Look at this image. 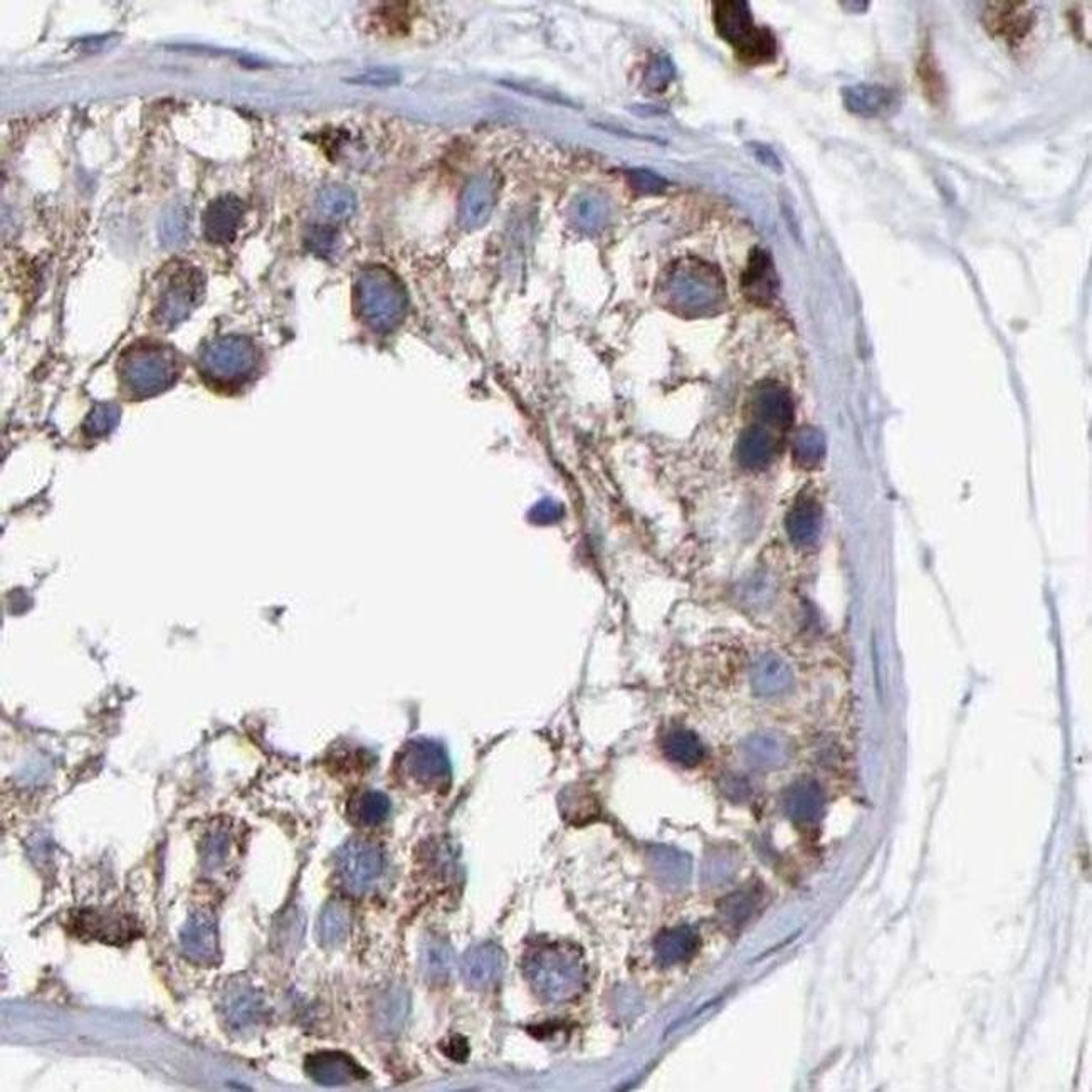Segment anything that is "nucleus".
<instances>
[{
    "label": "nucleus",
    "instance_id": "nucleus-1",
    "mask_svg": "<svg viewBox=\"0 0 1092 1092\" xmlns=\"http://www.w3.org/2000/svg\"><path fill=\"white\" fill-rule=\"evenodd\" d=\"M523 971L533 992L549 1003L575 999L586 980V968L577 949L563 945L532 949L524 957Z\"/></svg>",
    "mask_w": 1092,
    "mask_h": 1092
},
{
    "label": "nucleus",
    "instance_id": "nucleus-2",
    "mask_svg": "<svg viewBox=\"0 0 1092 1092\" xmlns=\"http://www.w3.org/2000/svg\"><path fill=\"white\" fill-rule=\"evenodd\" d=\"M179 353L170 345L140 340L122 353L118 362L119 381L136 397H150L164 392L181 375Z\"/></svg>",
    "mask_w": 1092,
    "mask_h": 1092
},
{
    "label": "nucleus",
    "instance_id": "nucleus-3",
    "mask_svg": "<svg viewBox=\"0 0 1092 1092\" xmlns=\"http://www.w3.org/2000/svg\"><path fill=\"white\" fill-rule=\"evenodd\" d=\"M712 22L718 36L732 45L745 64H766L777 58V39L769 27L755 24L748 2H712Z\"/></svg>",
    "mask_w": 1092,
    "mask_h": 1092
},
{
    "label": "nucleus",
    "instance_id": "nucleus-4",
    "mask_svg": "<svg viewBox=\"0 0 1092 1092\" xmlns=\"http://www.w3.org/2000/svg\"><path fill=\"white\" fill-rule=\"evenodd\" d=\"M659 293L663 303L678 315H704L720 303L721 279L706 262L686 259L669 267Z\"/></svg>",
    "mask_w": 1092,
    "mask_h": 1092
},
{
    "label": "nucleus",
    "instance_id": "nucleus-5",
    "mask_svg": "<svg viewBox=\"0 0 1092 1092\" xmlns=\"http://www.w3.org/2000/svg\"><path fill=\"white\" fill-rule=\"evenodd\" d=\"M356 303L362 318L373 328L387 332L395 327L406 310V293L401 282L384 267H369L356 282Z\"/></svg>",
    "mask_w": 1092,
    "mask_h": 1092
},
{
    "label": "nucleus",
    "instance_id": "nucleus-6",
    "mask_svg": "<svg viewBox=\"0 0 1092 1092\" xmlns=\"http://www.w3.org/2000/svg\"><path fill=\"white\" fill-rule=\"evenodd\" d=\"M256 365L253 344L244 336H221L202 348L199 367L210 384L236 385L246 381Z\"/></svg>",
    "mask_w": 1092,
    "mask_h": 1092
},
{
    "label": "nucleus",
    "instance_id": "nucleus-7",
    "mask_svg": "<svg viewBox=\"0 0 1092 1092\" xmlns=\"http://www.w3.org/2000/svg\"><path fill=\"white\" fill-rule=\"evenodd\" d=\"M204 293V279L192 266H179L170 271L160 288L156 299L155 319L165 328L181 323L192 313Z\"/></svg>",
    "mask_w": 1092,
    "mask_h": 1092
},
{
    "label": "nucleus",
    "instance_id": "nucleus-8",
    "mask_svg": "<svg viewBox=\"0 0 1092 1092\" xmlns=\"http://www.w3.org/2000/svg\"><path fill=\"white\" fill-rule=\"evenodd\" d=\"M336 871L348 891H369L384 872V854L364 840L345 844L336 855Z\"/></svg>",
    "mask_w": 1092,
    "mask_h": 1092
},
{
    "label": "nucleus",
    "instance_id": "nucleus-9",
    "mask_svg": "<svg viewBox=\"0 0 1092 1092\" xmlns=\"http://www.w3.org/2000/svg\"><path fill=\"white\" fill-rule=\"evenodd\" d=\"M982 24L992 37L1015 50L1031 36L1037 14L1029 2H991L983 11Z\"/></svg>",
    "mask_w": 1092,
    "mask_h": 1092
},
{
    "label": "nucleus",
    "instance_id": "nucleus-10",
    "mask_svg": "<svg viewBox=\"0 0 1092 1092\" xmlns=\"http://www.w3.org/2000/svg\"><path fill=\"white\" fill-rule=\"evenodd\" d=\"M181 948L193 965L214 966L221 962L218 921L209 909H193L182 926Z\"/></svg>",
    "mask_w": 1092,
    "mask_h": 1092
},
{
    "label": "nucleus",
    "instance_id": "nucleus-11",
    "mask_svg": "<svg viewBox=\"0 0 1092 1092\" xmlns=\"http://www.w3.org/2000/svg\"><path fill=\"white\" fill-rule=\"evenodd\" d=\"M498 177L493 172H484L475 177L464 188L459 201L458 219L464 229H478L492 218L498 201Z\"/></svg>",
    "mask_w": 1092,
    "mask_h": 1092
},
{
    "label": "nucleus",
    "instance_id": "nucleus-12",
    "mask_svg": "<svg viewBox=\"0 0 1092 1092\" xmlns=\"http://www.w3.org/2000/svg\"><path fill=\"white\" fill-rule=\"evenodd\" d=\"M304 1071L316 1085L328 1088L353 1085L367 1077V1072L360 1063L340 1051H321L308 1056L304 1060Z\"/></svg>",
    "mask_w": 1092,
    "mask_h": 1092
},
{
    "label": "nucleus",
    "instance_id": "nucleus-13",
    "mask_svg": "<svg viewBox=\"0 0 1092 1092\" xmlns=\"http://www.w3.org/2000/svg\"><path fill=\"white\" fill-rule=\"evenodd\" d=\"M752 412L758 426L783 432L794 418V404L785 387L775 382H763L753 392Z\"/></svg>",
    "mask_w": 1092,
    "mask_h": 1092
},
{
    "label": "nucleus",
    "instance_id": "nucleus-14",
    "mask_svg": "<svg viewBox=\"0 0 1092 1092\" xmlns=\"http://www.w3.org/2000/svg\"><path fill=\"white\" fill-rule=\"evenodd\" d=\"M222 1017L233 1032L254 1031L264 1019V1000L249 985L238 983L225 992L222 999Z\"/></svg>",
    "mask_w": 1092,
    "mask_h": 1092
},
{
    "label": "nucleus",
    "instance_id": "nucleus-15",
    "mask_svg": "<svg viewBox=\"0 0 1092 1092\" xmlns=\"http://www.w3.org/2000/svg\"><path fill=\"white\" fill-rule=\"evenodd\" d=\"M844 107L852 115L860 118H881V116L892 115L900 107V96L891 88L881 85H854L846 87L840 91Z\"/></svg>",
    "mask_w": 1092,
    "mask_h": 1092
},
{
    "label": "nucleus",
    "instance_id": "nucleus-16",
    "mask_svg": "<svg viewBox=\"0 0 1092 1092\" xmlns=\"http://www.w3.org/2000/svg\"><path fill=\"white\" fill-rule=\"evenodd\" d=\"M246 207L236 196H221L214 199L205 209L202 225L207 241L214 244H229L236 238Z\"/></svg>",
    "mask_w": 1092,
    "mask_h": 1092
},
{
    "label": "nucleus",
    "instance_id": "nucleus-17",
    "mask_svg": "<svg viewBox=\"0 0 1092 1092\" xmlns=\"http://www.w3.org/2000/svg\"><path fill=\"white\" fill-rule=\"evenodd\" d=\"M504 954L493 943L473 946L461 962V977L473 988H486L500 980Z\"/></svg>",
    "mask_w": 1092,
    "mask_h": 1092
},
{
    "label": "nucleus",
    "instance_id": "nucleus-18",
    "mask_svg": "<svg viewBox=\"0 0 1092 1092\" xmlns=\"http://www.w3.org/2000/svg\"><path fill=\"white\" fill-rule=\"evenodd\" d=\"M741 290L753 303L769 304L778 291L777 271L766 251L753 249L748 266L741 276Z\"/></svg>",
    "mask_w": 1092,
    "mask_h": 1092
},
{
    "label": "nucleus",
    "instance_id": "nucleus-19",
    "mask_svg": "<svg viewBox=\"0 0 1092 1092\" xmlns=\"http://www.w3.org/2000/svg\"><path fill=\"white\" fill-rule=\"evenodd\" d=\"M407 766L413 778L426 785H441L449 778L446 753L434 741H415L407 753Z\"/></svg>",
    "mask_w": 1092,
    "mask_h": 1092
},
{
    "label": "nucleus",
    "instance_id": "nucleus-20",
    "mask_svg": "<svg viewBox=\"0 0 1092 1092\" xmlns=\"http://www.w3.org/2000/svg\"><path fill=\"white\" fill-rule=\"evenodd\" d=\"M777 449L778 439L775 438V430L755 424L741 434L738 442V459L741 466L748 469H763L772 463Z\"/></svg>",
    "mask_w": 1092,
    "mask_h": 1092
},
{
    "label": "nucleus",
    "instance_id": "nucleus-21",
    "mask_svg": "<svg viewBox=\"0 0 1092 1092\" xmlns=\"http://www.w3.org/2000/svg\"><path fill=\"white\" fill-rule=\"evenodd\" d=\"M785 811L794 822L812 823L823 811V794L817 781L798 780L786 790Z\"/></svg>",
    "mask_w": 1092,
    "mask_h": 1092
},
{
    "label": "nucleus",
    "instance_id": "nucleus-22",
    "mask_svg": "<svg viewBox=\"0 0 1092 1092\" xmlns=\"http://www.w3.org/2000/svg\"><path fill=\"white\" fill-rule=\"evenodd\" d=\"M698 948H700V937L689 926L666 929L659 934L654 945L655 958L664 966L678 965V963L691 960Z\"/></svg>",
    "mask_w": 1092,
    "mask_h": 1092
},
{
    "label": "nucleus",
    "instance_id": "nucleus-23",
    "mask_svg": "<svg viewBox=\"0 0 1092 1092\" xmlns=\"http://www.w3.org/2000/svg\"><path fill=\"white\" fill-rule=\"evenodd\" d=\"M419 965L422 975L430 983H446L455 966V954L446 940L439 937L424 938L419 951Z\"/></svg>",
    "mask_w": 1092,
    "mask_h": 1092
},
{
    "label": "nucleus",
    "instance_id": "nucleus-24",
    "mask_svg": "<svg viewBox=\"0 0 1092 1092\" xmlns=\"http://www.w3.org/2000/svg\"><path fill=\"white\" fill-rule=\"evenodd\" d=\"M822 526V512L817 501L800 498L786 516V532L794 543L809 547L814 543Z\"/></svg>",
    "mask_w": 1092,
    "mask_h": 1092
},
{
    "label": "nucleus",
    "instance_id": "nucleus-25",
    "mask_svg": "<svg viewBox=\"0 0 1092 1092\" xmlns=\"http://www.w3.org/2000/svg\"><path fill=\"white\" fill-rule=\"evenodd\" d=\"M651 868L659 883L667 889H681L691 874V860L669 847H655L651 851Z\"/></svg>",
    "mask_w": 1092,
    "mask_h": 1092
},
{
    "label": "nucleus",
    "instance_id": "nucleus-26",
    "mask_svg": "<svg viewBox=\"0 0 1092 1092\" xmlns=\"http://www.w3.org/2000/svg\"><path fill=\"white\" fill-rule=\"evenodd\" d=\"M350 933V909L340 901L325 906L316 925V937L325 948H338Z\"/></svg>",
    "mask_w": 1092,
    "mask_h": 1092
},
{
    "label": "nucleus",
    "instance_id": "nucleus-27",
    "mask_svg": "<svg viewBox=\"0 0 1092 1092\" xmlns=\"http://www.w3.org/2000/svg\"><path fill=\"white\" fill-rule=\"evenodd\" d=\"M917 74L926 101L934 108L943 107L946 96H948V87H946L945 74L940 70L937 56L929 45H925V50L921 51Z\"/></svg>",
    "mask_w": 1092,
    "mask_h": 1092
},
{
    "label": "nucleus",
    "instance_id": "nucleus-28",
    "mask_svg": "<svg viewBox=\"0 0 1092 1092\" xmlns=\"http://www.w3.org/2000/svg\"><path fill=\"white\" fill-rule=\"evenodd\" d=\"M663 752L669 760L687 769L700 765L704 758V746L700 738L683 728L667 733L663 740Z\"/></svg>",
    "mask_w": 1092,
    "mask_h": 1092
},
{
    "label": "nucleus",
    "instance_id": "nucleus-29",
    "mask_svg": "<svg viewBox=\"0 0 1092 1092\" xmlns=\"http://www.w3.org/2000/svg\"><path fill=\"white\" fill-rule=\"evenodd\" d=\"M792 683L789 667L774 655H765L758 661L753 671V684L760 695L774 696L785 691Z\"/></svg>",
    "mask_w": 1092,
    "mask_h": 1092
},
{
    "label": "nucleus",
    "instance_id": "nucleus-30",
    "mask_svg": "<svg viewBox=\"0 0 1092 1092\" xmlns=\"http://www.w3.org/2000/svg\"><path fill=\"white\" fill-rule=\"evenodd\" d=\"M409 1014V997L402 988H392L382 997L376 1012V1022L382 1031L395 1034L401 1031Z\"/></svg>",
    "mask_w": 1092,
    "mask_h": 1092
},
{
    "label": "nucleus",
    "instance_id": "nucleus-31",
    "mask_svg": "<svg viewBox=\"0 0 1092 1092\" xmlns=\"http://www.w3.org/2000/svg\"><path fill=\"white\" fill-rule=\"evenodd\" d=\"M319 214L333 221L350 218L356 209L355 193L344 185H328L316 199Z\"/></svg>",
    "mask_w": 1092,
    "mask_h": 1092
},
{
    "label": "nucleus",
    "instance_id": "nucleus-32",
    "mask_svg": "<svg viewBox=\"0 0 1092 1092\" xmlns=\"http://www.w3.org/2000/svg\"><path fill=\"white\" fill-rule=\"evenodd\" d=\"M746 758L749 763L760 769H772L780 765L785 758V748L777 738L770 735H758L748 740L745 746Z\"/></svg>",
    "mask_w": 1092,
    "mask_h": 1092
},
{
    "label": "nucleus",
    "instance_id": "nucleus-33",
    "mask_svg": "<svg viewBox=\"0 0 1092 1092\" xmlns=\"http://www.w3.org/2000/svg\"><path fill=\"white\" fill-rule=\"evenodd\" d=\"M757 906V900L752 891H738L724 897L720 903V917L724 925L729 928H740L745 925Z\"/></svg>",
    "mask_w": 1092,
    "mask_h": 1092
},
{
    "label": "nucleus",
    "instance_id": "nucleus-34",
    "mask_svg": "<svg viewBox=\"0 0 1092 1092\" xmlns=\"http://www.w3.org/2000/svg\"><path fill=\"white\" fill-rule=\"evenodd\" d=\"M390 802L381 792H367L353 803L352 814L364 826H376L389 815Z\"/></svg>",
    "mask_w": 1092,
    "mask_h": 1092
},
{
    "label": "nucleus",
    "instance_id": "nucleus-35",
    "mask_svg": "<svg viewBox=\"0 0 1092 1092\" xmlns=\"http://www.w3.org/2000/svg\"><path fill=\"white\" fill-rule=\"evenodd\" d=\"M823 456V438L814 429H803L795 439V459L803 467H814Z\"/></svg>",
    "mask_w": 1092,
    "mask_h": 1092
},
{
    "label": "nucleus",
    "instance_id": "nucleus-36",
    "mask_svg": "<svg viewBox=\"0 0 1092 1092\" xmlns=\"http://www.w3.org/2000/svg\"><path fill=\"white\" fill-rule=\"evenodd\" d=\"M627 179L629 184L632 185L634 190L644 196H659L666 190L667 182L664 181L663 177L647 170V168H630L627 172Z\"/></svg>",
    "mask_w": 1092,
    "mask_h": 1092
},
{
    "label": "nucleus",
    "instance_id": "nucleus-37",
    "mask_svg": "<svg viewBox=\"0 0 1092 1092\" xmlns=\"http://www.w3.org/2000/svg\"><path fill=\"white\" fill-rule=\"evenodd\" d=\"M674 78V66L667 58H658L647 71V87L654 91L666 90L667 85Z\"/></svg>",
    "mask_w": 1092,
    "mask_h": 1092
},
{
    "label": "nucleus",
    "instance_id": "nucleus-38",
    "mask_svg": "<svg viewBox=\"0 0 1092 1092\" xmlns=\"http://www.w3.org/2000/svg\"><path fill=\"white\" fill-rule=\"evenodd\" d=\"M401 81L399 73L392 70H373L370 73L358 74L355 78L348 79V82L353 85H364V87L373 88H390L395 87Z\"/></svg>",
    "mask_w": 1092,
    "mask_h": 1092
},
{
    "label": "nucleus",
    "instance_id": "nucleus-39",
    "mask_svg": "<svg viewBox=\"0 0 1092 1092\" xmlns=\"http://www.w3.org/2000/svg\"><path fill=\"white\" fill-rule=\"evenodd\" d=\"M187 230V219H185V209L172 210L168 214L167 219L162 225V234L164 239H167L170 244L181 242Z\"/></svg>",
    "mask_w": 1092,
    "mask_h": 1092
},
{
    "label": "nucleus",
    "instance_id": "nucleus-40",
    "mask_svg": "<svg viewBox=\"0 0 1092 1092\" xmlns=\"http://www.w3.org/2000/svg\"><path fill=\"white\" fill-rule=\"evenodd\" d=\"M748 148L749 152L753 153V156H755L763 167L770 168V170H774V172L777 173L783 172V164H781L777 153H775L769 145L760 144V142H749Z\"/></svg>",
    "mask_w": 1092,
    "mask_h": 1092
},
{
    "label": "nucleus",
    "instance_id": "nucleus-41",
    "mask_svg": "<svg viewBox=\"0 0 1092 1092\" xmlns=\"http://www.w3.org/2000/svg\"><path fill=\"white\" fill-rule=\"evenodd\" d=\"M442 1049H444L449 1059L459 1060V1062H463L469 1056V1045H467L466 1039H463V1037H452L449 1042L444 1043Z\"/></svg>",
    "mask_w": 1092,
    "mask_h": 1092
},
{
    "label": "nucleus",
    "instance_id": "nucleus-42",
    "mask_svg": "<svg viewBox=\"0 0 1092 1092\" xmlns=\"http://www.w3.org/2000/svg\"><path fill=\"white\" fill-rule=\"evenodd\" d=\"M726 789H728L729 797H745L749 792V786L740 778H729Z\"/></svg>",
    "mask_w": 1092,
    "mask_h": 1092
}]
</instances>
